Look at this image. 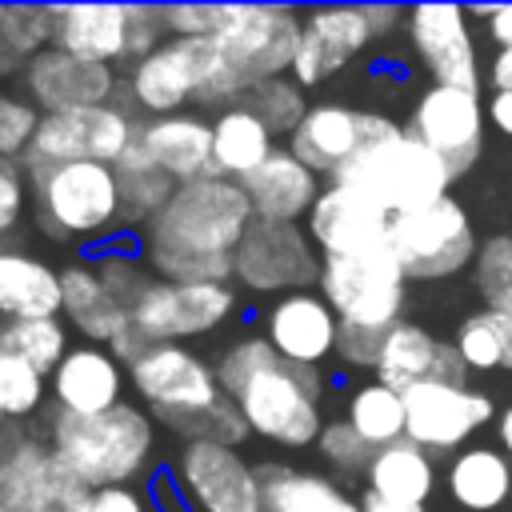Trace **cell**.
I'll use <instances>...</instances> for the list:
<instances>
[{"label": "cell", "instance_id": "f35d334b", "mask_svg": "<svg viewBox=\"0 0 512 512\" xmlns=\"http://www.w3.org/2000/svg\"><path fill=\"white\" fill-rule=\"evenodd\" d=\"M236 104H244L248 112H256V116L268 124L272 136H292V132L300 128L304 112H308L304 88H300L296 80H288V76H276V80H264V84L248 88Z\"/></svg>", "mask_w": 512, "mask_h": 512}, {"label": "cell", "instance_id": "8992f818", "mask_svg": "<svg viewBox=\"0 0 512 512\" xmlns=\"http://www.w3.org/2000/svg\"><path fill=\"white\" fill-rule=\"evenodd\" d=\"M300 32H304V12L288 4H236L228 28L212 36L220 68L196 104L228 108L248 88L292 72L300 52Z\"/></svg>", "mask_w": 512, "mask_h": 512}, {"label": "cell", "instance_id": "4dcf8cb0", "mask_svg": "<svg viewBox=\"0 0 512 512\" xmlns=\"http://www.w3.org/2000/svg\"><path fill=\"white\" fill-rule=\"evenodd\" d=\"M264 512H364L336 480L320 472H300L288 464H256Z\"/></svg>", "mask_w": 512, "mask_h": 512}, {"label": "cell", "instance_id": "277c9868", "mask_svg": "<svg viewBox=\"0 0 512 512\" xmlns=\"http://www.w3.org/2000/svg\"><path fill=\"white\" fill-rule=\"evenodd\" d=\"M404 268L388 244L356 256H324L320 296L340 320L336 352L352 368H376L384 336L404 324Z\"/></svg>", "mask_w": 512, "mask_h": 512}, {"label": "cell", "instance_id": "836d02e7", "mask_svg": "<svg viewBox=\"0 0 512 512\" xmlns=\"http://www.w3.org/2000/svg\"><path fill=\"white\" fill-rule=\"evenodd\" d=\"M448 492L468 512H492L512 492V464L496 448H464L448 464Z\"/></svg>", "mask_w": 512, "mask_h": 512}, {"label": "cell", "instance_id": "8d00e7d4", "mask_svg": "<svg viewBox=\"0 0 512 512\" xmlns=\"http://www.w3.org/2000/svg\"><path fill=\"white\" fill-rule=\"evenodd\" d=\"M68 328L60 316H40V320H0V352L32 364L36 372L52 376L56 364L68 356Z\"/></svg>", "mask_w": 512, "mask_h": 512}, {"label": "cell", "instance_id": "f6af8a7d", "mask_svg": "<svg viewBox=\"0 0 512 512\" xmlns=\"http://www.w3.org/2000/svg\"><path fill=\"white\" fill-rule=\"evenodd\" d=\"M316 452H320L336 472H348V476H352V472H368V464H372V456H376V448H372L368 440H360L348 420L324 424V432H320V440H316Z\"/></svg>", "mask_w": 512, "mask_h": 512}, {"label": "cell", "instance_id": "30bf717a", "mask_svg": "<svg viewBox=\"0 0 512 512\" xmlns=\"http://www.w3.org/2000/svg\"><path fill=\"white\" fill-rule=\"evenodd\" d=\"M388 248L400 260L404 276L412 280H440L460 272L476 256L468 212L444 196L416 212H400L388 224Z\"/></svg>", "mask_w": 512, "mask_h": 512}, {"label": "cell", "instance_id": "ac0fdd59", "mask_svg": "<svg viewBox=\"0 0 512 512\" xmlns=\"http://www.w3.org/2000/svg\"><path fill=\"white\" fill-rule=\"evenodd\" d=\"M404 440L428 456L460 448L492 416V400L468 384H416L404 392Z\"/></svg>", "mask_w": 512, "mask_h": 512}, {"label": "cell", "instance_id": "2e32d148", "mask_svg": "<svg viewBox=\"0 0 512 512\" xmlns=\"http://www.w3.org/2000/svg\"><path fill=\"white\" fill-rule=\"evenodd\" d=\"M396 132V120L348 104H308L300 128L288 136V152L304 160L316 176H336L368 144Z\"/></svg>", "mask_w": 512, "mask_h": 512}, {"label": "cell", "instance_id": "bcb514c9", "mask_svg": "<svg viewBox=\"0 0 512 512\" xmlns=\"http://www.w3.org/2000/svg\"><path fill=\"white\" fill-rule=\"evenodd\" d=\"M236 4H164V24L168 36H196L212 40L228 28Z\"/></svg>", "mask_w": 512, "mask_h": 512}, {"label": "cell", "instance_id": "6f0895ef", "mask_svg": "<svg viewBox=\"0 0 512 512\" xmlns=\"http://www.w3.org/2000/svg\"><path fill=\"white\" fill-rule=\"evenodd\" d=\"M4 424H8V416H4V408H0V428H4Z\"/></svg>", "mask_w": 512, "mask_h": 512}, {"label": "cell", "instance_id": "f546056e", "mask_svg": "<svg viewBox=\"0 0 512 512\" xmlns=\"http://www.w3.org/2000/svg\"><path fill=\"white\" fill-rule=\"evenodd\" d=\"M60 296H64V316L80 336H88V344L108 348L128 324V308L104 288L96 264H84V260L68 264L60 272Z\"/></svg>", "mask_w": 512, "mask_h": 512}, {"label": "cell", "instance_id": "3957f363", "mask_svg": "<svg viewBox=\"0 0 512 512\" xmlns=\"http://www.w3.org/2000/svg\"><path fill=\"white\" fill-rule=\"evenodd\" d=\"M128 380L148 404V416L176 432L180 444L208 440L240 448L252 436L236 400L220 388L216 364L200 360L184 344H152L136 364H128Z\"/></svg>", "mask_w": 512, "mask_h": 512}, {"label": "cell", "instance_id": "7bdbcfd3", "mask_svg": "<svg viewBox=\"0 0 512 512\" xmlns=\"http://www.w3.org/2000/svg\"><path fill=\"white\" fill-rule=\"evenodd\" d=\"M168 24H164V4H128V40H124V60L120 76H128L140 60H148L160 44H168Z\"/></svg>", "mask_w": 512, "mask_h": 512}, {"label": "cell", "instance_id": "ba28073f", "mask_svg": "<svg viewBox=\"0 0 512 512\" xmlns=\"http://www.w3.org/2000/svg\"><path fill=\"white\" fill-rule=\"evenodd\" d=\"M452 180L456 176L448 172V164L436 152H428L416 136H408L404 128L368 144L348 168H340L332 176V184H348V188L364 192L388 216L416 212L424 204L444 200Z\"/></svg>", "mask_w": 512, "mask_h": 512}, {"label": "cell", "instance_id": "83f0119b", "mask_svg": "<svg viewBox=\"0 0 512 512\" xmlns=\"http://www.w3.org/2000/svg\"><path fill=\"white\" fill-rule=\"evenodd\" d=\"M244 192L252 200V212L260 220H280V224H296L300 216L308 220L312 204L320 200V176L296 160L288 148H276L248 180H244Z\"/></svg>", "mask_w": 512, "mask_h": 512}, {"label": "cell", "instance_id": "7402d4cb", "mask_svg": "<svg viewBox=\"0 0 512 512\" xmlns=\"http://www.w3.org/2000/svg\"><path fill=\"white\" fill-rule=\"evenodd\" d=\"M408 36H412V48L424 60V68L436 76V84L464 88V92L480 88L476 48H472L464 12L456 4H420V8H412L408 12Z\"/></svg>", "mask_w": 512, "mask_h": 512}, {"label": "cell", "instance_id": "c3c4849f", "mask_svg": "<svg viewBox=\"0 0 512 512\" xmlns=\"http://www.w3.org/2000/svg\"><path fill=\"white\" fill-rule=\"evenodd\" d=\"M60 512H148V500L132 484L116 488H84L76 500H68Z\"/></svg>", "mask_w": 512, "mask_h": 512}, {"label": "cell", "instance_id": "6da1fadb", "mask_svg": "<svg viewBox=\"0 0 512 512\" xmlns=\"http://www.w3.org/2000/svg\"><path fill=\"white\" fill-rule=\"evenodd\" d=\"M256 220L244 184L204 176L180 184L172 200L140 228V256L156 280L172 284H232L236 248Z\"/></svg>", "mask_w": 512, "mask_h": 512}, {"label": "cell", "instance_id": "681fc988", "mask_svg": "<svg viewBox=\"0 0 512 512\" xmlns=\"http://www.w3.org/2000/svg\"><path fill=\"white\" fill-rule=\"evenodd\" d=\"M484 16H488L492 40L500 44V52L492 60V84H496V92H512V8H496Z\"/></svg>", "mask_w": 512, "mask_h": 512}, {"label": "cell", "instance_id": "816d5d0a", "mask_svg": "<svg viewBox=\"0 0 512 512\" xmlns=\"http://www.w3.org/2000/svg\"><path fill=\"white\" fill-rule=\"evenodd\" d=\"M156 500H160V512H192L184 504V496H180V488H176L172 476H156Z\"/></svg>", "mask_w": 512, "mask_h": 512}, {"label": "cell", "instance_id": "11a10c76", "mask_svg": "<svg viewBox=\"0 0 512 512\" xmlns=\"http://www.w3.org/2000/svg\"><path fill=\"white\" fill-rule=\"evenodd\" d=\"M360 508H364V512H428V508H416V504H388V500H380V496H372V492H364Z\"/></svg>", "mask_w": 512, "mask_h": 512}, {"label": "cell", "instance_id": "484cf974", "mask_svg": "<svg viewBox=\"0 0 512 512\" xmlns=\"http://www.w3.org/2000/svg\"><path fill=\"white\" fill-rule=\"evenodd\" d=\"M136 144L144 148V156L172 184H192V180L216 176L212 120H204L196 112H176V116H152V120H144Z\"/></svg>", "mask_w": 512, "mask_h": 512}, {"label": "cell", "instance_id": "d6a6232c", "mask_svg": "<svg viewBox=\"0 0 512 512\" xmlns=\"http://www.w3.org/2000/svg\"><path fill=\"white\" fill-rule=\"evenodd\" d=\"M364 480H368V492L388 500V504L424 508V500L436 488V468H432V456L424 448H416L412 440H396L372 456Z\"/></svg>", "mask_w": 512, "mask_h": 512}, {"label": "cell", "instance_id": "7dc6e473", "mask_svg": "<svg viewBox=\"0 0 512 512\" xmlns=\"http://www.w3.org/2000/svg\"><path fill=\"white\" fill-rule=\"evenodd\" d=\"M28 208V172L20 160L0 156V236H12Z\"/></svg>", "mask_w": 512, "mask_h": 512}, {"label": "cell", "instance_id": "9f6ffc18", "mask_svg": "<svg viewBox=\"0 0 512 512\" xmlns=\"http://www.w3.org/2000/svg\"><path fill=\"white\" fill-rule=\"evenodd\" d=\"M500 444H504L508 456H512V408H504V416H500Z\"/></svg>", "mask_w": 512, "mask_h": 512}, {"label": "cell", "instance_id": "d4e9b609", "mask_svg": "<svg viewBox=\"0 0 512 512\" xmlns=\"http://www.w3.org/2000/svg\"><path fill=\"white\" fill-rule=\"evenodd\" d=\"M52 400L72 416H100L124 404V364L100 344H76L48 376Z\"/></svg>", "mask_w": 512, "mask_h": 512}, {"label": "cell", "instance_id": "4fadbf2b", "mask_svg": "<svg viewBox=\"0 0 512 512\" xmlns=\"http://www.w3.org/2000/svg\"><path fill=\"white\" fill-rule=\"evenodd\" d=\"M172 480L192 512H264L256 464L240 448L188 440L172 456Z\"/></svg>", "mask_w": 512, "mask_h": 512}, {"label": "cell", "instance_id": "4316f807", "mask_svg": "<svg viewBox=\"0 0 512 512\" xmlns=\"http://www.w3.org/2000/svg\"><path fill=\"white\" fill-rule=\"evenodd\" d=\"M52 44L96 64L120 68L128 40V4H48Z\"/></svg>", "mask_w": 512, "mask_h": 512}, {"label": "cell", "instance_id": "b9f144b4", "mask_svg": "<svg viewBox=\"0 0 512 512\" xmlns=\"http://www.w3.org/2000/svg\"><path fill=\"white\" fill-rule=\"evenodd\" d=\"M96 272H100V280H104V288L132 312L136 308V300L152 288V268L144 264V256H132V252H100L96 260Z\"/></svg>", "mask_w": 512, "mask_h": 512}, {"label": "cell", "instance_id": "60d3db41", "mask_svg": "<svg viewBox=\"0 0 512 512\" xmlns=\"http://www.w3.org/2000/svg\"><path fill=\"white\" fill-rule=\"evenodd\" d=\"M476 288L484 292L488 308H512V236H492L476 252Z\"/></svg>", "mask_w": 512, "mask_h": 512}, {"label": "cell", "instance_id": "9c48e42d", "mask_svg": "<svg viewBox=\"0 0 512 512\" xmlns=\"http://www.w3.org/2000/svg\"><path fill=\"white\" fill-rule=\"evenodd\" d=\"M144 116L120 108V104H100V108H76V112H48L40 116V128L32 136V148L24 152L20 168L28 176L72 164V160H100L116 164L140 136Z\"/></svg>", "mask_w": 512, "mask_h": 512}, {"label": "cell", "instance_id": "ffe728a7", "mask_svg": "<svg viewBox=\"0 0 512 512\" xmlns=\"http://www.w3.org/2000/svg\"><path fill=\"white\" fill-rule=\"evenodd\" d=\"M376 40L368 8L364 4H336V8H308L300 52L292 64V80L300 88H316L348 68L352 56H360Z\"/></svg>", "mask_w": 512, "mask_h": 512}, {"label": "cell", "instance_id": "7a4b0ae2", "mask_svg": "<svg viewBox=\"0 0 512 512\" xmlns=\"http://www.w3.org/2000/svg\"><path fill=\"white\" fill-rule=\"evenodd\" d=\"M220 388L236 400L248 428L280 448H308L320 440V376L288 364L264 336H240L216 360Z\"/></svg>", "mask_w": 512, "mask_h": 512}, {"label": "cell", "instance_id": "8fae6325", "mask_svg": "<svg viewBox=\"0 0 512 512\" xmlns=\"http://www.w3.org/2000/svg\"><path fill=\"white\" fill-rule=\"evenodd\" d=\"M216 68H220V56H216L212 40L172 36L148 60H140L124 76V84L132 92V108L144 120L176 116V112H184L188 104H196L204 96V88L212 84Z\"/></svg>", "mask_w": 512, "mask_h": 512}, {"label": "cell", "instance_id": "9a60e30c", "mask_svg": "<svg viewBox=\"0 0 512 512\" xmlns=\"http://www.w3.org/2000/svg\"><path fill=\"white\" fill-rule=\"evenodd\" d=\"M236 288L232 284H172L152 280V288L136 300L128 320L152 340V344H184L192 336H204L232 320L236 312Z\"/></svg>", "mask_w": 512, "mask_h": 512}, {"label": "cell", "instance_id": "74e56055", "mask_svg": "<svg viewBox=\"0 0 512 512\" xmlns=\"http://www.w3.org/2000/svg\"><path fill=\"white\" fill-rule=\"evenodd\" d=\"M456 352L468 368H512V316L484 308L456 328Z\"/></svg>", "mask_w": 512, "mask_h": 512}, {"label": "cell", "instance_id": "f1b7e54d", "mask_svg": "<svg viewBox=\"0 0 512 512\" xmlns=\"http://www.w3.org/2000/svg\"><path fill=\"white\" fill-rule=\"evenodd\" d=\"M60 312V272L32 252L0 248V320H40Z\"/></svg>", "mask_w": 512, "mask_h": 512}, {"label": "cell", "instance_id": "ee69618b", "mask_svg": "<svg viewBox=\"0 0 512 512\" xmlns=\"http://www.w3.org/2000/svg\"><path fill=\"white\" fill-rule=\"evenodd\" d=\"M40 116L44 112L28 96L0 88V156L4 160H24V152L32 148V136L40 128Z\"/></svg>", "mask_w": 512, "mask_h": 512}, {"label": "cell", "instance_id": "db71d44e", "mask_svg": "<svg viewBox=\"0 0 512 512\" xmlns=\"http://www.w3.org/2000/svg\"><path fill=\"white\" fill-rule=\"evenodd\" d=\"M488 116H492V124H496L500 132L512 136V92H496L492 104H488Z\"/></svg>", "mask_w": 512, "mask_h": 512}, {"label": "cell", "instance_id": "ab89813d", "mask_svg": "<svg viewBox=\"0 0 512 512\" xmlns=\"http://www.w3.org/2000/svg\"><path fill=\"white\" fill-rule=\"evenodd\" d=\"M44 396H48V376L24 360L0 352V408H4V416L24 424L28 416H36L44 408Z\"/></svg>", "mask_w": 512, "mask_h": 512}, {"label": "cell", "instance_id": "e575fe53", "mask_svg": "<svg viewBox=\"0 0 512 512\" xmlns=\"http://www.w3.org/2000/svg\"><path fill=\"white\" fill-rule=\"evenodd\" d=\"M112 168H116V180H120V200H124V224L128 228H144L172 200V192L180 188L144 156L140 144H132Z\"/></svg>", "mask_w": 512, "mask_h": 512}, {"label": "cell", "instance_id": "603a6c76", "mask_svg": "<svg viewBox=\"0 0 512 512\" xmlns=\"http://www.w3.org/2000/svg\"><path fill=\"white\" fill-rule=\"evenodd\" d=\"M468 364L460 360L456 344L416 328V324H396L384 344H380V360H376V380L408 392L416 384H464Z\"/></svg>", "mask_w": 512, "mask_h": 512}, {"label": "cell", "instance_id": "f5cc1de1", "mask_svg": "<svg viewBox=\"0 0 512 512\" xmlns=\"http://www.w3.org/2000/svg\"><path fill=\"white\" fill-rule=\"evenodd\" d=\"M364 8H368V20H372L376 40L388 36V32L396 28V20H400V8H388V4H364Z\"/></svg>", "mask_w": 512, "mask_h": 512}, {"label": "cell", "instance_id": "d590c367", "mask_svg": "<svg viewBox=\"0 0 512 512\" xmlns=\"http://www.w3.org/2000/svg\"><path fill=\"white\" fill-rule=\"evenodd\" d=\"M344 416L356 428V436L368 440L376 452L388 448V444H396V440H404V424H408V416H404V392H396V388H388L380 380L376 384H360L352 392Z\"/></svg>", "mask_w": 512, "mask_h": 512}, {"label": "cell", "instance_id": "5bb4252c", "mask_svg": "<svg viewBox=\"0 0 512 512\" xmlns=\"http://www.w3.org/2000/svg\"><path fill=\"white\" fill-rule=\"evenodd\" d=\"M84 488L48 440L28 436L16 420L0 428V512H60Z\"/></svg>", "mask_w": 512, "mask_h": 512}, {"label": "cell", "instance_id": "cb8c5ba5", "mask_svg": "<svg viewBox=\"0 0 512 512\" xmlns=\"http://www.w3.org/2000/svg\"><path fill=\"white\" fill-rule=\"evenodd\" d=\"M264 340L288 360L316 368L328 352H336L340 320L320 292H288L264 316Z\"/></svg>", "mask_w": 512, "mask_h": 512}, {"label": "cell", "instance_id": "44dd1931", "mask_svg": "<svg viewBox=\"0 0 512 512\" xmlns=\"http://www.w3.org/2000/svg\"><path fill=\"white\" fill-rule=\"evenodd\" d=\"M392 216L348 184H328L308 212V236L324 256H356L388 244Z\"/></svg>", "mask_w": 512, "mask_h": 512}, {"label": "cell", "instance_id": "52a82bcc", "mask_svg": "<svg viewBox=\"0 0 512 512\" xmlns=\"http://www.w3.org/2000/svg\"><path fill=\"white\" fill-rule=\"evenodd\" d=\"M28 180H32V216L40 232L52 240L92 244L124 228V200L112 164L72 160L44 168Z\"/></svg>", "mask_w": 512, "mask_h": 512}, {"label": "cell", "instance_id": "1f68e13d", "mask_svg": "<svg viewBox=\"0 0 512 512\" xmlns=\"http://www.w3.org/2000/svg\"><path fill=\"white\" fill-rule=\"evenodd\" d=\"M276 136L268 132V124L248 112L244 104H228L216 112L212 120V156H216V176H228L236 184H244L272 152Z\"/></svg>", "mask_w": 512, "mask_h": 512}, {"label": "cell", "instance_id": "680465c9", "mask_svg": "<svg viewBox=\"0 0 512 512\" xmlns=\"http://www.w3.org/2000/svg\"><path fill=\"white\" fill-rule=\"evenodd\" d=\"M508 316H512V308H508Z\"/></svg>", "mask_w": 512, "mask_h": 512}, {"label": "cell", "instance_id": "d6986e66", "mask_svg": "<svg viewBox=\"0 0 512 512\" xmlns=\"http://www.w3.org/2000/svg\"><path fill=\"white\" fill-rule=\"evenodd\" d=\"M24 76V96L48 116V112H76V108H100L116 100L120 72L112 64L80 60L56 44H48L40 56L28 60Z\"/></svg>", "mask_w": 512, "mask_h": 512}, {"label": "cell", "instance_id": "f907efd6", "mask_svg": "<svg viewBox=\"0 0 512 512\" xmlns=\"http://www.w3.org/2000/svg\"><path fill=\"white\" fill-rule=\"evenodd\" d=\"M16 68L24 72V68H28V56H24L20 44H16L8 4H0V76H8V72H16Z\"/></svg>", "mask_w": 512, "mask_h": 512}, {"label": "cell", "instance_id": "5b68a950", "mask_svg": "<svg viewBox=\"0 0 512 512\" xmlns=\"http://www.w3.org/2000/svg\"><path fill=\"white\" fill-rule=\"evenodd\" d=\"M44 440L56 460L88 488L132 484L148 472L156 456V424L144 408L128 400L100 416H72L52 408Z\"/></svg>", "mask_w": 512, "mask_h": 512}, {"label": "cell", "instance_id": "e0dca14e", "mask_svg": "<svg viewBox=\"0 0 512 512\" xmlns=\"http://www.w3.org/2000/svg\"><path fill=\"white\" fill-rule=\"evenodd\" d=\"M408 136H416L428 152H436L452 176H464L476 156H480V140H484V112H480V100L476 92H464V88H444V84H432L412 116H408Z\"/></svg>", "mask_w": 512, "mask_h": 512}, {"label": "cell", "instance_id": "7c38bea8", "mask_svg": "<svg viewBox=\"0 0 512 512\" xmlns=\"http://www.w3.org/2000/svg\"><path fill=\"white\" fill-rule=\"evenodd\" d=\"M236 284L252 292H308L320 284L324 256L312 244L308 228L280 220H252L236 248Z\"/></svg>", "mask_w": 512, "mask_h": 512}]
</instances>
